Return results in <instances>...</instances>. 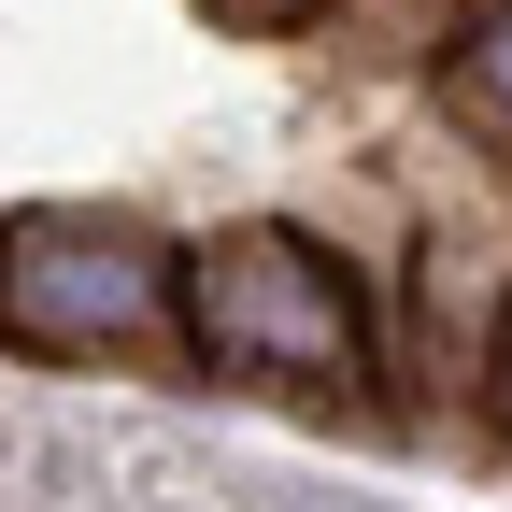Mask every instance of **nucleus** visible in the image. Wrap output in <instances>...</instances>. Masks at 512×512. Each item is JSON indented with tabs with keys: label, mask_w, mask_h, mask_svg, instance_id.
Listing matches in <instances>:
<instances>
[{
	"label": "nucleus",
	"mask_w": 512,
	"mask_h": 512,
	"mask_svg": "<svg viewBox=\"0 0 512 512\" xmlns=\"http://www.w3.org/2000/svg\"><path fill=\"white\" fill-rule=\"evenodd\" d=\"M185 342L214 370H256V384H356L370 370L356 285L299 228H214L185 256Z\"/></svg>",
	"instance_id": "nucleus-1"
},
{
	"label": "nucleus",
	"mask_w": 512,
	"mask_h": 512,
	"mask_svg": "<svg viewBox=\"0 0 512 512\" xmlns=\"http://www.w3.org/2000/svg\"><path fill=\"white\" fill-rule=\"evenodd\" d=\"M185 271L128 228V214H15L0 228V328L43 356H100V342H157Z\"/></svg>",
	"instance_id": "nucleus-2"
},
{
	"label": "nucleus",
	"mask_w": 512,
	"mask_h": 512,
	"mask_svg": "<svg viewBox=\"0 0 512 512\" xmlns=\"http://www.w3.org/2000/svg\"><path fill=\"white\" fill-rule=\"evenodd\" d=\"M456 114L512 143V0H470L456 15Z\"/></svg>",
	"instance_id": "nucleus-3"
},
{
	"label": "nucleus",
	"mask_w": 512,
	"mask_h": 512,
	"mask_svg": "<svg viewBox=\"0 0 512 512\" xmlns=\"http://www.w3.org/2000/svg\"><path fill=\"white\" fill-rule=\"evenodd\" d=\"M214 15H242V29H299V15H328V0H214Z\"/></svg>",
	"instance_id": "nucleus-4"
},
{
	"label": "nucleus",
	"mask_w": 512,
	"mask_h": 512,
	"mask_svg": "<svg viewBox=\"0 0 512 512\" xmlns=\"http://www.w3.org/2000/svg\"><path fill=\"white\" fill-rule=\"evenodd\" d=\"M498 413H512V313H498Z\"/></svg>",
	"instance_id": "nucleus-5"
}]
</instances>
